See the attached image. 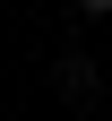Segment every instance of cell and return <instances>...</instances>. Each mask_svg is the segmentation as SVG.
<instances>
[{"mask_svg":"<svg viewBox=\"0 0 112 121\" xmlns=\"http://www.w3.org/2000/svg\"><path fill=\"white\" fill-rule=\"evenodd\" d=\"M52 86H60L69 104H104V69H95L86 52H60V60H52Z\"/></svg>","mask_w":112,"mask_h":121,"instance_id":"cell-1","label":"cell"},{"mask_svg":"<svg viewBox=\"0 0 112 121\" xmlns=\"http://www.w3.org/2000/svg\"><path fill=\"white\" fill-rule=\"evenodd\" d=\"M78 9H86V17H112V0H78Z\"/></svg>","mask_w":112,"mask_h":121,"instance_id":"cell-2","label":"cell"}]
</instances>
